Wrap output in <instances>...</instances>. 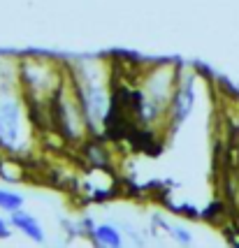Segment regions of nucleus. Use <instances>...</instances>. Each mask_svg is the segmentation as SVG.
<instances>
[{
  "mask_svg": "<svg viewBox=\"0 0 239 248\" xmlns=\"http://www.w3.org/2000/svg\"><path fill=\"white\" fill-rule=\"evenodd\" d=\"M14 223L21 227V230H26V232H28V234H31L35 241H42V232L37 230L35 220H31L28 216H21V214H16V216H14Z\"/></svg>",
  "mask_w": 239,
  "mask_h": 248,
  "instance_id": "nucleus-1",
  "label": "nucleus"
},
{
  "mask_svg": "<svg viewBox=\"0 0 239 248\" xmlns=\"http://www.w3.org/2000/svg\"><path fill=\"white\" fill-rule=\"evenodd\" d=\"M98 239L100 241H105V244H109V246H119V234H116L112 227H100Z\"/></svg>",
  "mask_w": 239,
  "mask_h": 248,
  "instance_id": "nucleus-2",
  "label": "nucleus"
},
{
  "mask_svg": "<svg viewBox=\"0 0 239 248\" xmlns=\"http://www.w3.org/2000/svg\"><path fill=\"white\" fill-rule=\"evenodd\" d=\"M0 206H5V209H19L21 206V197H16V195H10V193H0Z\"/></svg>",
  "mask_w": 239,
  "mask_h": 248,
  "instance_id": "nucleus-3",
  "label": "nucleus"
},
{
  "mask_svg": "<svg viewBox=\"0 0 239 248\" xmlns=\"http://www.w3.org/2000/svg\"><path fill=\"white\" fill-rule=\"evenodd\" d=\"M5 234H7V232H5V225L0 223V237H5Z\"/></svg>",
  "mask_w": 239,
  "mask_h": 248,
  "instance_id": "nucleus-4",
  "label": "nucleus"
}]
</instances>
